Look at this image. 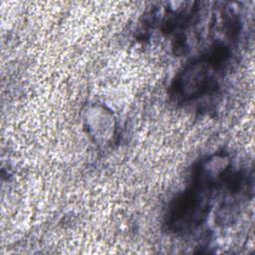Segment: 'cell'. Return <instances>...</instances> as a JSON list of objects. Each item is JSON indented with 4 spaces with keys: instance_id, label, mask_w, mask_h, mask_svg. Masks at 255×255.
Segmentation results:
<instances>
[{
    "instance_id": "6da1fadb",
    "label": "cell",
    "mask_w": 255,
    "mask_h": 255,
    "mask_svg": "<svg viewBox=\"0 0 255 255\" xmlns=\"http://www.w3.org/2000/svg\"><path fill=\"white\" fill-rule=\"evenodd\" d=\"M221 51L214 52L206 60L193 63L182 74L178 82V92L184 98H192L203 94L213 83L216 63L223 60Z\"/></svg>"
}]
</instances>
